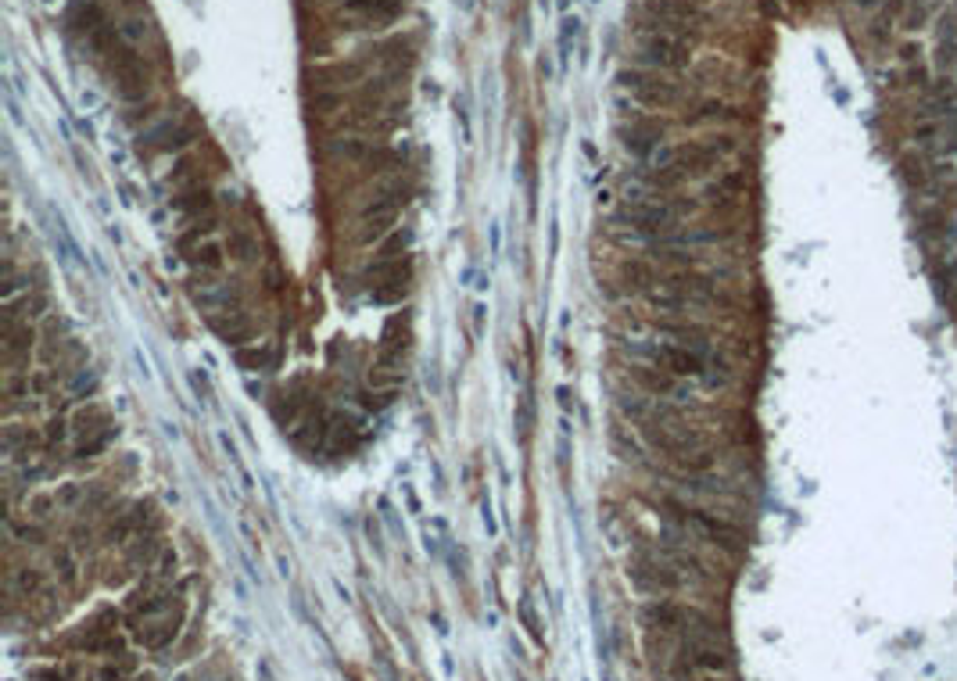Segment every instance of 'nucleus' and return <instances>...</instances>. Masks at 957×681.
Listing matches in <instances>:
<instances>
[{
    "label": "nucleus",
    "instance_id": "6e6552de",
    "mask_svg": "<svg viewBox=\"0 0 957 681\" xmlns=\"http://www.w3.org/2000/svg\"><path fill=\"white\" fill-rule=\"evenodd\" d=\"M341 11L362 25H387L402 18L405 4L402 0H341Z\"/></svg>",
    "mask_w": 957,
    "mask_h": 681
},
{
    "label": "nucleus",
    "instance_id": "2eb2a0df",
    "mask_svg": "<svg viewBox=\"0 0 957 681\" xmlns=\"http://www.w3.org/2000/svg\"><path fill=\"white\" fill-rule=\"evenodd\" d=\"M176 208H180V212H205V208H212V190H191V194H180V198H176Z\"/></svg>",
    "mask_w": 957,
    "mask_h": 681
},
{
    "label": "nucleus",
    "instance_id": "f3484780",
    "mask_svg": "<svg viewBox=\"0 0 957 681\" xmlns=\"http://www.w3.org/2000/svg\"><path fill=\"white\" fill-rule=\"evenodd\" d=\"M119 32H122L126 43H140V40L147 36V22H144V18H129L126 25H119Z\"/></svg>",
    "mask_w": 957,
    "mask_h": 681
},
{
    "label": "nucleus",
    "instance_id": "39448f33",
    "mask_svg": "<svg viewBox=\"0 0 957 681\" xmlns=\"http://www.w3.org/2000/svg\"><path fill=\"white\" fill-rule=\"evenodd\" d=\"M678 212H681V205H674V201H660V205H652V201H628L614 216V223L617 226H628V230H638L645 237H663V234H674Z\"/></svg>",
    "mask_w": 957,
    "mask_h": 681
},
{
    "label": "nucleus",
    "instance_id": "dca6fc26",
    "mask_svg": "<svg viewBox=\"0 0 957 681\" xmlns=\"http://www.w3.org/2000/svg\"><path fill=\"white\" fill-rule=\"evenodd\" d=\"M32 348V327L29 323H22V331H14V327H7V355L14 358L18 351H29Z\"/></svg>",
    "mask_w": 957,
    "mask_h": 681
},
{
    "label": "nucleus",
    "instance_id": "f8f14e48",
    "mask_svg": "<svg viewBox=\"0 0 957 681\" xmlns=\"http://www.w3.org/2000/svg\"><path fill=\"white\" fill-rule=\"evenodd\" d=\"M330 151L337 155V158H344V162H355V165H366L369 158H373V140H362V137H337V140H330Z\"/></svg>",
    "mask_w": 957,
    "mask_h": 681
},
{
    "label": "nucleus",
    "instance_id": "4468645a",
    "mask_svg": "<svg viewBox=\"0 0 957 681\" xmlns=\"http://www.w3.org/2000/svg\"><path fill=\"white\" fill-rule=\"evenodd\" d=\"M944 0H908V29H922Z\"/></svg>",
    "mask_w": 957,
    "mask_h": 681
},
{
    "label": "nucleus",
    "instance_id": "f257e3e1",
    "mask_svg": "<svg viewBox=\"0 0 957 681\" xmlns=\"http://www.w3.org/2000/svg\"><path fill=\"white\" fill-rule=\"evenodd\" d=\"M703 22L699 0H642L635 7L638 32H670L681 40H692Z\"/></svg>",
    "mask_w": 957,
    "mask_h": 681
},
{
    "label": "nucleus",
    "instance_id": "ddd939ff",
    "mask_svg": "<svg viewBox=\"0 0 957 681\" xmlns=\"http://www.w3.org/2000/svg\"><path fill=\"white\" fill-rule=\"evenodd\" d=\"M205 277H216L219 270H223V244H216V241H205L201 248H194L191 255H187Z\"/></svg>",
    "mask_w": 957,
    "mask_h": 681
},
{
    "label": "nucleus",
    "instance_id": "7ed1b4c3",
    "mask_svg": "<svg viewBox=\"0 0 957 681\" xmlns=\"http://www.w3.org/2000/svg\"><path fill=\"white\" fill-rule=\"evenodd\" d=\"M663 509H667V517H674L685 531L699 535V538L710 542V545H721V549H731V553L742 545V535H739L728 520H721V517H713V513H706V509H699V506H688V502H678V499H663Z\"/></svg>",
    "mask_w": 957,
    "mask_h": 681
},
{
    "label": "nucleus",
    "instance_id": "20e7f679",
    "mask_svg": "<svg viewBox=\"0 0 957 681\" xmlns=\"http://www.w3.org/2000/svg\"><path fill=\"white\" fill-rule=\"evenodd\" d=\"M635 57L638 65L656 68V72H678L692 61V47L681 36L670 32H638L635 36Z\"/></svg>",
    "mask_w": 957,
    "mask_h": 681
},
{
    "label": "nucleus",
    "instance_id": "a211bd4d",
    "mask_svg": "<svg viewBox=\"0 0 957 681\" xmlns=\"http://www.w3.org/2000/svg\"><path fill=\"white\" fill-rule=\"evenodd\" d=\"M230 248L237 252V259H244V262H252L255 255H259V248H255V241L252 237H244V234H234V241H230Z\"/></svg>",
    "mask_w": 957,
    "mask_h": 681
},
{
    "label": "nucleus",
    "instance_id": "9b49d317",
    "mask_svg": "<svg viewBox=\"0 0 957 681\" xmlns=\"http://www.w3.org/2000/svg\"><path fill=\"white\" fill-rule=\"evenodd\" d=\"M65 25L75 36H93L101 25H108V11H104L101 0H75L68 7V14H65Z\"/></svg>",
    "mask_w": 957,
    "mask_h": 681
},
{
    "label": "nucleus",
    "instance_id": "f03ea898",
    "mask_svg": "<svg viewBox=\"0 0 957 681\" xmlns=\"http://www.w3.org/2000/svg\"><path fill=\"white\" fill-rule=\"evenodd\" d=\"M405 194H409V187L402 180H380L373 187V198L366 201V208L359 216V226H362L359 230V241L362 244H377L394 226V219H398V212L405 205Z\"/></svg>",
    "mask_w": 957,
    "mask_h": 681
},
{
    "label": "nucleus",
    "instance_id": "9d476101",
    "mask_svg": "<svg viewBox=\"0 0 957 681\" xmlns=\"http://www.w3.org/2000/svg\"><path fill=\"white\" fill-rule=\"evenodd\" d=\"M621 144L638 155V158H649L660 144H663V122H652V119H635L632 126H621Z\"/></svg>",
    "mask_w": 957,
    "mask_h": 681
},
{
    "label": "nucleus",
    "instance_id": "0eeeda50",
    "mask_svg": "<svg viewBox=\"0 0 957 681\" xmlns=\"http://www.w3.org/2000/svg\"><path fill=\"white\" fill-rule=\"evenodd\" d=\"M628 578H632V585H635L638 592H674L678 585H681V578L667 567V563H660V560H635L632 567H628Z\"/></svg>",
    "mask_w": 957,
    "mask_h": 681
},
{
    "label": "nucleus",
    "instance_id": "423d86ee",
    "mask_svg": "<svg viewBox=\"0 0 957 681\" xmlns=\"http://www.w3.org/2000/svg\"><path fill=\"white\" fill-rule=\"evenodd\" d=\"M617 86L628 90L632 101L645 104V108H670L681 97L678 83H667L656 68H621L617 72Z\"/></svg>",
    "mask_w": 957,
    "mask_h": 681
},
{
    "label": "nucleus",
    "instance_id": "1a4fd4ad",
    "mask_svg": "<svg viewBox=\"0 0 957 681\" xmlns=\"http://www.w3.org/2000/svg\"><path fill=\"white\" fill-rule=\"evenodd\" d=\"M632 376H635L649 394H656V398H660V394H663V398H678V402L688 398V387L681 384V376H674V373H667V369H660V366H632Z\"/></svg>",
    "mask_w": 957,
    "mask_h": 681
},
{
    "label": "nucleus",
    "instance_id": "6ab92c4d",
    "mask_svg": "<svg viewBox=\"0 0 957 681\" xmlns=\"http://www.w3.org/2000/svg\"><path fill=\"white\" fill-rule=\"evenodd\" d=\"M341 104H344V97H341V93H319V97H316L319 111H337Z\"/></svg>",
    "mask_w": 957,
    "mask_h": 681
}]
</instances>
